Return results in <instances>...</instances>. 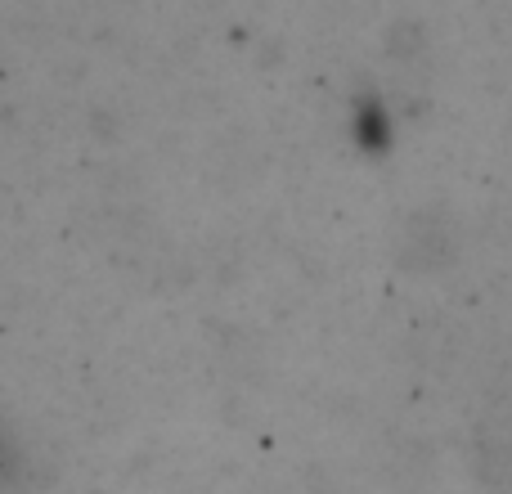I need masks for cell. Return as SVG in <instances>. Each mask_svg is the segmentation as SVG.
<instances>
[]
</instances>
